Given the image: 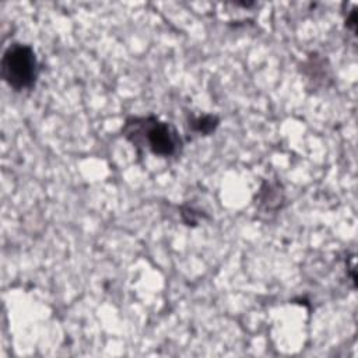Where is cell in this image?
<instances>
[{
  "instance_id": "6da1fadb",
  "label": "cell",
  "mask_w": 358,
  "mask_h": 358,
  "mask_svg": "<svg viewBox=\"0 0 358 358\" xmlns=\"http://www.w3.org/2000/svg\"><path fill=\"white\" fill-rule=\"evenodd\" d=\"M122 135L136 148L147 150L158 157H175L184 146L176 129L154 115L126 119Z\"/></svg>"
},
{
  "instance_id": "7a4b0ae2",
  "label": "cell",
  "mask_w": 358,
  "mask_h": 358,
  "mask_svg": "<svg viewBox=\"0 0 358 358\" xmlns=\"http://www.w3.org/2000/svg\"><path fill=\"white\" fill-rule=\"evenodd\" d=\"M2 77L15 92L30 90L40 76V65L34 49L24 44H12L2 58Z\"/></svg>"
},
{
  "instance_id": "3957f363",
  "label": "cell",
  "mask_w": 358,
  "mask_h": 358,
  "mask_svg": "<svg viewBox=\"0 0 358 358\" xmlns=\"http://www.w3.org/2000/svg\"><path fill=\"white\" fill-rule=\"evenodd\" d=\"M284 192L280 184L267 182L262 187L259 194V207L266 212H276L283 206Z\"/></svg>"
},
{
  "instance_id": "277c9868",
  "label": "cell",
  "mask_w": 358,
  "mask_h": 358,
  "mask_svg": "<svg viewBox=\"0 0 358 358\" xmlns=\"http://www.w3.org/2000/svg\"><path fill=\"white\" fill-rule=\"evenodd\" d=\"M219 123H220V119L216 115H201V117H192L188 125L194 133L201 136H209L217 129Z\"/></svg>"
},
{
  "instance_id": "5b68a950",
  "label": "cell",
  "mask_w": 358,
  "mask_h": 358,
  "mask_svg": "<svg viewBox=\"0 0 358 358\" xmlns=\"http://www.w3.org/2000/svg\"><path fill=\"white\" fill-rule=\"evenodd\" d=\"M355 22H357V13H355V9H352L350 13V17L347 19V27H350L352 33H355V26H357Z\"/></svg>"
}]
</instances>
